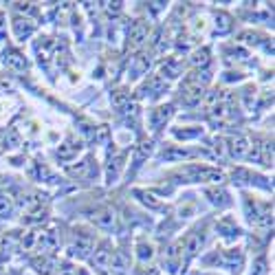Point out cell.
Masks as SVG:
<instances>
[{
    "label": "cell",
    "instance_id": "cell-1",
    "mask_svg": "<svg viewBox=\"0 0 275 275\" xmlns=\"http://www.w3.org/2000/svg\"><path fill=\"white\" fill-rule=\"evenodd\" d=\"M108 258H110V251H108L106 247H104V249H99V253L95 255V264L104 268V266H108Z\"/></svg>",
    "mask_w": 275,
    "mask_h": 275
},
{
    "label": "cell",
    "instance_id": "cell-2",
    "mask_svg": "<svg viewBox=\"0 0 275 275\" xmlns=\"http://www.w3.org/2000/svg\"><path fill=\"white\" fill-rule=\"evenodd\" d=\"M245 148H247V141H245V139H233V141H231V152H233V154H242V152H245Z\"/></svg>",
    "mask_w": 275,
    "mask_h": 275
},
{
    "label": "cell",
    "instance_id": "cell-3",
    "mask_svg": "<svg viewBox=\"0 0 275 275\" xmlns=\"http://www.w3.org/2000/svg\"><path fill=\"white\" fill-rule=\"evenodd\" d=\"M9 209H11V203H9V198L0 196V214H7Z\"/></svg>",
    "mask_w": 275,
    "mask_h": 275
}]
</instances>
